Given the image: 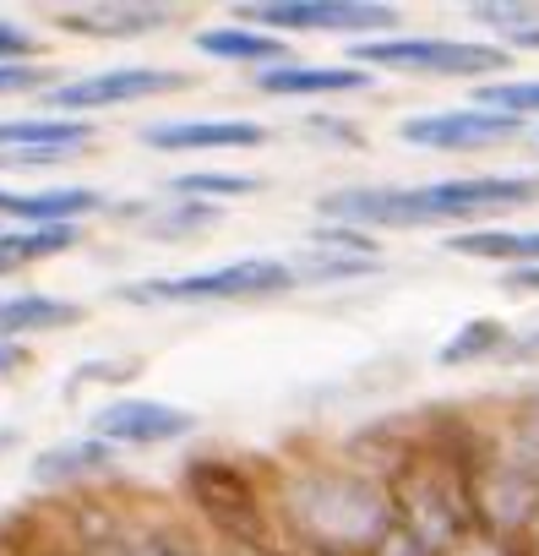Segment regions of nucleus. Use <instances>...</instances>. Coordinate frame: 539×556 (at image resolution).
Masks as SVG:
<instances>
[{
    "mask_svg": "<svg viewBox=\"0 0 539 556\" xmlns=\"http://www.w3.org/2000/svg\"><path fill=\"white\" fill-rule=\"evenodd\" d=\"M273 507L300 556H376L393 529L387 480L365 475L360 464H295L279 475Z\"/></svg>",
    "mask_w": 539,
    "mask_h": 556,
    "instance_id": "f257e3e1",
    "label": "nucleus"
},
{
    "mask_svg": "<svg viewBox=\"0 0 539 556\" xmlns=\"http://www.w3.org/2000/svg\"><path fill=\"white\" fill-rule=\"evenodd\" d=\"M539 202V175H463L436 186H382V191H333L322 197L328 224L349 229H403V224H452V218H490Z\"/></svg>",
    "mask_w": 539,
    "mask_h": 556,
    "instance_id": "f03ea898",
    "label": "nucleus"
},
{
    "mask_svg": "<svg viewBox=\"0 0 539 556\" xmlns=\"http://www.w3.org/2000/svg\"><path fill=\"white\" fill-rule=\"evenodd\" d=\"M295 267L279 256H240L229 267L207 273H180V278H142V285H120L115 301L137 306H207V301H261V295H290Z\"/></svg>",
    "mask_w": 539,
    "mask_h": 556,
    "instance_id": "7ed1b4c3",
    "label": "nucleus"
},
{
    "mask_svg": "<svg viewBox=\"0 0 539 556\" xmlns=\"http://www.w3.org/2000/svg\"><path fill=\"white\" fill-rule=\"evenodd\" d=\"M185 496L207 513L229 551H273L267 534V496L234 458H196L185 464Z\"/></svg>",
    "mask_w": 539,
    "mask_h": 556,
    "instance_id": "20e7f679",
    "label": "nucleus"
},
{
    "mask_svg": "<svg viewBox=\"0 0 539 556\" xmlns=\"http://www.w3.org/2000/svg\"><path fill=\"white\" fill-rule=\"evenodd\" d=\"M240 23H256V34H393L398 7L376 0H251L234 7Z\"/></svg>",
    "mask_w": 539,
    "mask_h": 556,
    "instance_id": "39448f33",
    "label": "nucleus"
},
{
    "mask_svg": "<svg viewBox=\"0 0 539 556\" xmlns=\"http://www.w3.org/2000/svg\"><path fill=\"white\" fill-rule=\"evenodd\" d=\"M355 66H393L414 77H490L506 66L501 45H463V39H365L355 45Z\"/></svg>",
    "mask_w": 539,
    "mask_h": 556,
    "instance_id": "423d86ee",
    "label": "nucleus"
},
{
    "mask_svg": "<svg viewBox=\"0 0 539 556\" xmlns=\"http://www.w3.org/2000/svg\"><path fill=\"white\" fill-rule=\"evenodd\" d=\"M191 72L175 66H110L77 83H61L44 93V110H55L61 121H77V110H115V104H137V99H158V93H180L191 88Z\"/></svg>",
    "mask_w": 539,
    "mask_h": 556,
    "instance_id": "0eeeda50",
    "label": "nucleus"
},
{
    "mask_svg": "<svg viewBox=\"0 0 539 556\" xmlns=\"http://www.w3.org/2000/svg\"><path fill=\"white\" fill-rule=\"evenodd\" d=\"M93 142L88 121L34 115V121H0V169H50L77 159V148Z\"/></svg>",
    "mask_w": 539,
    "mask_h": 556,
    "instance_id": "6e6552de",
    "label": "nucleus"
},
{
    "mask_svg": "<svg viewBox=\"0 0 539 556\" xmlns=\"http://www.w3.org/2000/svg\"><path fill=\"white\" fill-rule=\"evenodd\" d=\"M196 431V415L164 399H115L93 415V437L99 442H120V447H164Z\"/></svg>",
    "mask_w": 539,
    "mask_h": 556,
    "instance_id": "1a4fd4ad",
    "label": "nucleus"
},
{
    "mask_svg": "<svg viewBox=\"0 0 539 556\" xmlns=\"http://www.w3.org/2000/svg\"><path fill=\"white\" fill-rule=\"evenodd\" d=\"M403 142L414 148H436V153H463V148H496L523 137V121L512 115H490V110H436V115H409L398 126Z\"/></svg>",
    "mask_w": 539,
    "mask_h": 556,
    "instance_id": "9d476101",
    "label": "nucleus"
},
{
    "mask_svg": "<svg viewBox=\"0 0 539 556\" xmlns=\"http://www.w3.org/2000/svg\"><path fill=\"white\" fill-rule=\"evenodd\" d=\"M175 23V7H147V0H88V7L55 12L61 34H88V39H142Z\"/></svg>",
    "mask_w": 539,
    "mask_h": 556,
    "instance_id": "9b49d317",
    "label": "nucleus"
},
{
    "mask_svg": "<svg viewBox=\"0 0 539 556\" xmlns=\"http://www.w3.org/2000/svg\"><path fill=\"white\" fill-rule=\"evenodd\" d=\"M256 121H158L142 131L147 148L158 153H202V148H261Z\"/></svg>",
    "mask_w": 539,
    "mask_h": 556,
    "instance_id": "f8f14e48",
    "label": "nucleus"
},
{
    "mask_svg": "<svg viewBox=\"0 0 539 556\" xmlns=\"http://www.w3.org/2000/svg\"><path fill=\"white\" fill-rule=\"evenodd\" d=\"M251 83H256L261 93H273V99H306V93H360V88H371V72H360V66L279 61V66H261Z\"/></svg>",
    "mask_w": 539,
    "mask_h": 556,
    "instance_id": "ddd939ff",
    "label": "nucleus"
},
{
    "mask_svg": "<svg viewBox=\"0 0 539 556\" xmlns=\"http://www.w3.org/2000/svg\"><path fill=\"white\" fill-rule=\"evenodd\" d=\"M104 197L88 186H61V191H0V213L23 224H77L82 213H99Z\"/></svg>",
    "mask_w": 539,
    "mask_h": 556,
    "instance_id": "4468645a",
    "label": "nucleus"
},
{
    "mask_svg": "<svg viewBox=\"0 0 539 556\" xmlns=\"http://www.w3.org/2000/svg\"><path fill=\"white\" fill-rule=\"evenodd\" d=\"M110 469H115L110 442L77 437V442H61V447H50V453L34 458V485H88V480H99Z\"/></svg>",
    "mask_w": 539,
    "mask_h": 556,
    "instance_id": "2eb2a0df",
    "label": "nucleus"
},
{
    "mask_svg": "<svg viewBox=\"0 0 539 556\" xmlns=\"http://www.w3.org/2000/svg\"><path fill=\"white\" fill-rule=\"evenodd\" d=\"M82 312L61 295H0V344H23L28 333H61Z\"/></svg>",
    "mask_w": 539,
    "mask_h": 556,
    "instance_id": "dca6fc26",
    "label": "nucleus"
},
{
    "mask_svg": "<svg viewBox=\"0 0 539 556\" xmlns=\"http://www.w3.org/2000/svg\"><path fill=\"white\" fill-rule=\"evenodd\" d=\"M196 50L202 55H213V61H234V66H279V61H290V50H284V39H273V34H256V28H240V23H229V28H202L196 34Z\"/></svg>",
    "mask_w": 539,
    "mask_h": 556,
    "instance_id": "f3484780",
    "label": "nucleus"
},
{
    "mask_svg": "<svg viewBox=\"0 0 539 556\" xmlns=\"http://www.w3.org/2000/svg\"><path fill=\"white\" fill-rule=\"evenodd\" d=\"M447 251L458 256H479V262H512V267H539V229H469L452 235Z\"/></svg>",
    "mask_w": 539,
    "mask_h": 556,
    "instance_id": "a211bd4d",
    "label": "nucleus"
},
{
    "mask_svg": "<svg viewBox=\"0 0 539 556\" xmlns=\"http://www.w3.org/2000/svg\"><path fill=\"white\" fill-rule=\"evenodd\" d=\"M72 245H77V224H28V229L0 235V262L23 267V262H39V256H61Z\"/></svg>",
    "mask_w": 539,
    "mask_h": 556,
    "instance_id": "6ab92c4d",
    "label": "nucleus"
},
{
    "mask_svg": "<svg viewBox=\"0 0 539 556\" xmlns=\"http://www.w3.org/2000/svg\"><path fill=\"white\" fill-rule=\"evenodd\" d=\"M506 323H496V317H474V323H463L447 344H441V366H474V361H490V355H501L506 350Z\"/></svg>",
    "mask_w": 539,
    "mask_h": 556,
    "instance_id": "aec40b11",
    "label": "nucleus"
},
{
    "mask_svg": "<svg viewBox=\"0 0 539 556\" xmlns=\"http://www.w3.org/2000/svg\"><path fill=\"white\" fill-rule=\"evenodd\" d=\"M474 23H485L490 34H501L517 50H539V7H517V0H479Z\"/></svg>",
    "mask_w": 539,
    "mask_h": 556,
    "instance_id": "412c9836",
    "label": "nucleus"
},
{
    "mask_svg": "<svg viewBox=\"0 0 539 556\" xmlns=\"http://www.w3.org/2000/svg\"><path fill=\"white\" fill-rule=\"evenodd\" d=\"M256 191V180L251 175H229V169H196V175H180L175 186H169V197H180V202H223V197H251Z\"/></svg>",
    "mask_w": 539,
    "mask_h": 556,
    "instance_id": "4be33fe9",
    "label": "nucleus"
},
{
    "mask_svg": "<svg viewBox=\"0 0 539 556\" xmlns=\"http://www.w3.org/2000/svg\"><path fill=\"white\" fill-rule=\"evenodd\" d=\"M474 110L528 121V115H539V83H485V88L474 93Z\"/></svg>",
    "mask_w": 539,
    "mask_h": 556,
    "instance_id": "5701e85b",
    "label": "nucleus"
},
{
    "mask_svg": "<svg viewBox=\"0 0 539 556\" xmlns=\"http://www.w3.org/2000/svg\"><path fill=\"white\" fill-rule=\"evenodd\" d=\"M306 251H328V256H365V262H382V245L365 235V229H349V224H322L306 235Z\"/></svg>",
    "mask_w": 539,
    "mask_h": 556,
    "instance_id": "b1692460",
    "label": "nucleus"
},
{
    "mask_svg": "<svg viewBox=\"0 0 539 556\" xmlns=\"http://www.w3.org/2000/svg\"><path fill=\"white\" fill-rule=\"evenodd\" d=\"M441 556H523L517 551V540H501V534H490V529H469L458 545H447Z\"/></svg>",
    "mask_w": 539,
    "mask_h": 556,
    "instance_id": "393cba45",
    "label": "nucleus"
},
{
    "mask_svg": "<svg viewBox=\"0 0 539 556\" xmlns=\"http://www.w3.org/2000/svg\"><path fill=\"white\" fill-rule=\"evenodd\" d=\"M34 55H39V39H34L23 23L0 17V66H23V61H34Z\"/></svg>",
    "mask_w": 539,
    "mask_h": 556,
    "instance_id": "a878e982",
    "label": "nucleus"
},
{
    "mask_svg": "<svg viewBox=\"0 0 539 556\" xmlns=\"http://www.w3.org/2000/svg\"><path fill=\"white\" fill-rule=\"evenodd\" d=\"M213 218H218V207H207V202H180V197H175V207L158 213V229H164V235H185V229H202V224H213Z\"/></svg>",
    "mask_w": 539,
    "mask_h": 556,
    "instance_id": "bb28decb",
    "label": "nucleus"
},
{
    "mask_svg": "<svg viewBox=\"0 0 539 556\" xmlns=\"http://www.w3.org/2000/svg\"><path fill=\"white\" fill-rule=\"evenodd\" d=\"M44 88V66H0V93H34Z\"/></svg>",
    "mask_w": 539,
    "mask_h": 556,
    "instance_id": "cd10ccee",
    "label": "nucleus"
},
{
    "mask_svg": "<svg viewBox=\"0 0 539 556\" xmlns=\"http://www.w3.org/2000/svg\"><path fill=\"white\" fill-rule=\"evenodd\" d=\"M506 290H517V295H539V267H512V273H506Z\"/></svg>",
    "mask_w": 539,
    "mask_h": 556,
    "instance_id": "c85d7f7f",
    "label": "nucleus"
},
{
    "mask_svg": "<svg viewBox=\"0 0 539 556\" xmlns=\"http://www.w3.org/2000/svg\"><path fill=\"white\" fill-rule=\"evenodd\" d=\"M28 366V350L23 344H0V377H12V371H23Z\"/></svg>",
    "mask_w": 539,
    "mask_h": 556,
    "instance_id": "c756f323",
    "label": "nucleus"
},
{
    "mask_svg": "<svg viewBox=\"0 0 539 556\" xmlns=\"http://www.w3.org/2000/svg\"><path fill=\"white\" fill-rule=\"evenodd\" d=\"M517 551H523V556H539V507L528 513V523H523V534H517Z\"/></svg>",
    "mask_w": 539,
    "mask_h": 556,
    "instance_id": "7c9ffc66",
    "label": "nucleus"
},
{
    "mask_svg": "<svg viewBox=\"0 0 539 556\" xmlns=\"http://www.w3.org/2000/svg\"><path fill=\"white\" fill-rule=\"evenodd\" d=\"M501 355H512V361H534V355H539V333H528V339H506Z\"/></svg>",
    "mask_w": 539,
    "mask_h": 556,
    "instance_id": "2f4dec72",
    "label": "nucleus"
},
{
    "mask_svg": "<svg viewBox=\"0 0 539 556\" xmlns=\"http://www.w3.org/2000/svg\"><path fill=\"white\" fill-rule=\"evenodd\" d=\"M17 447V431H0V453H12Z\"/></svg>",
    "mask_w": 539,
    "mask_h": 556,
    "instance_id": "473e14b6",
    "label": "nucleus"
},
{
    "mask_svg": "<svg viewBox=\"0 0 539 556\" xmlns=\"http://www.w3.org/2000/svg\"><path fill=\"white\" fill-rule=\"evenodd\" d=\"M34 556H77V551H34Z\"/></svg>",
    "mask_w": 539,
    "mask_h": 556,
    "instance_id": "72a5a7b5",
    "label": "nucleus"
},
{
    "mask_svg": "<svg viewBox=\"0 0 539 556\" xmlns=\"http://www.w3.org/2000/svg\"><path fill=\"white\" fill-rule=\"evenodd\" d=\"M0 273H12V267H7V262H0Z\"/></svg>",
    "mask_w": 539,
    "mask_h": 556,
    "instance_id": "f704fd0d",
    "label": "nucleus"
},
{
    "mask_svg": "<svg viewBox=\"0 0 539 556\" xmlns=\"http://www.w3.org/2000/svg\"><path fill=\"white\" fill-rule=\"evenodd\" d=\"M534 148H539V137H534Z\"/></svg>",
    "mask_w": 539,
    "mask_h": 556,
    "instance_id": "c9c22d12",
    "label": "nucleus"
}]
</instances>
